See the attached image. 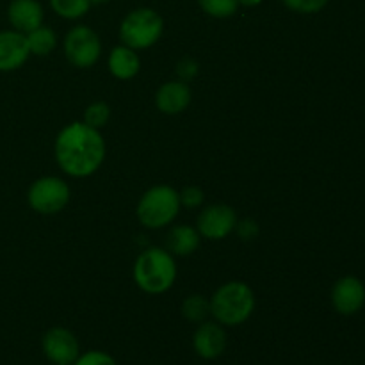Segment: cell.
<instances>
[{"instance_id": "obj_18", "label": "cell", "mask_w": 365, "mask_h": 365, "mask_svg": "<svg viewBox=\"0 0 365 365\" xmlns=\"http://www.w3.org/2000/svg\"><path fill=\"white\" fill-rule=\"evenodd\" d=\"M91 0H50L53 13L66 20H78L91 9Z\"/></svg>"}, {"instance_id": "obj_25", "label": "cell", "mask_w": 365, "mask_h": 365, "mask_svg": "<svg viewBox=\"0 0 365 365\" xmlns=\"http://www.w3.org/2000/svg\"><path fill=\"white\" fill-rule=\"evenodd\" d=\"M177 73L180 77V81H191L196 73H198V63L192 59H182L177 64Z\"/></svg>"}, {"instance_id": "obj_7", "label": "cell", "mask_w": 365, "mask_h": 365, "mask_svg": "<svg viewBox=\"0 0 365 365\" xmlns=\"http://www.w3.org/2000/svg\"><path fill=\"white\" fill-rule=\"evenodd\" d=\"M70 202V187L57 177L38 178L29 189V205L39 214H56Z\"/></svg>"}, {"instance_id": "obj_8", "label": "cell", "mask_w": 365, "mask_h": 365, "mask_svg": "<svg viewBox=\"0 0 365 365\" xmlns=\"http://www.w3.org/2000/svg\"><path fill=\"white\" fill-rule=\"evenodd\" d=\"M43 353L46 360L53 365H73L81 355V346L77 337L68 328H50L41 341Z\"/></svg>"}, {"instance_id": "obj_27", "label": "cell", "mask_w": 365, "mask_h": 365, "mask_svg": "<svg viewBox=\"0 0 365 365\" xmlns=\"http://www.w3.org/2000/svg\"><path fill=\"white\" fill-rule=\"evenodd\" d=\"M262 4V0H239V6L245 7H257Z\"/></svg>"}, {"instance_id": "obj_26", "label": "cell", "mask_w": 365, "mask_h": 365, "mask_svg": "<svg viewBox=\"0 0 365 365\" xmlns=\"http://www.w3.org/2000/svg\"><path fill=\"white\" fill-rule=\"evenodd\" d=\"M235 227H237L239 235H241V237L245 239V241H250V239H253L257 234H259V228H257V223H255V221H252V220L241 221V223L235 225Z\"/></svg>"}, {"instance_id": "obj_16", "label": "cell", "mask_w": 365, "mask_h": 365, "mask_svg": "<svg viewBox=\"0 0 365 365\" xmlns=\"http://www.w3.org/2000/svg\"><path fill=\"white\" fill-rule=\"evenodd\" d=\"M141 68V61L135 50L128 48V46L121 45L110 52L109 56V70L110 73L121 81H128V78L135 77Z\"/></svg>"}, {"instance_id": "obj_10", "label": "cell", "mask_w": 365, "mask_h": 365, "mask_svg": "<svg viewBox=\"0 0 365 365\" xmlns=\"http://www.w3.org/2000/svg\"><path fill=\"white\" fill-rule=\"evenodd\" d=\"M331 305L342 316H353L365 305V285L356 277H344L331 289Z\"/></svg>"}, {"instance_id": "obj_19", "label": "cell", "mask_w": 365, "mask_h": 365, "mask_svg": "<svg viewBox=\"0 0 365 365\" xmlns=\"http://www.w3.org/2000/svg\"><path fill=\"white\" fill-rule=\"evenodd\" d=\"M182 314L187 321L192 323H203L210 314V302L202 294H191L182 303Z\"/></svg>"}, {"instance_id": "obj_6", "label": "cell", "mask_w": 365, "mask_h": 365, "mask_svg": "<svg viewBox=\"0 0 365 365\" xmlns=\"http://www.w3.org/2000/svg\"><path fill=\"white\" fill-rule=\"evenodd\" d=\"M102 53L100 38L88 25H75L64 38V56L75 68H91Z\"/></svg>"}, {"instance_id": "obj_22", "label": "cell", "mask_w": 365, "mask_h": 365, "mask_svg": "<svg viewBox=\"0 0 365 365\" xmlns=\"http://www.w3.org/2000/svg\"><path fill=\"white\" fill-rule=\"evenodd\" d=\"M282 2L285 4V7L294 11V13L314 14L323 11L330 0H282Z\"/></svg>"}, {"instance_id": "obj_3", "label": "cell", "mask_w": 365, "mask_h": 365, "mask_svg": "<svg viewBox=\"0 0 365 365\" xmlns=\"http://www.w3.org/2000/svg\"><path fill=\"white\" fill-rule=\"evenodd\" d=\"M177 278V264L168 250L150 248L134 264V280L148 294H163Z\"/></svg>"}, {"instance_id": "obj_5", "label": "cell", "mask_w": 365, "mask_h": 365, "mask_svg": "<svg viewBox=\"0 0 365 365\" xmlns=\"http://www.w3.org/2000/svg\"><path fill=\"white\" fill-rule=\"evenodd\" d=\"M180 196L170 185H155L141 196L138 217L146 228H163L177 217Z\"/></svg>"}, {"instance_id": "obj_1", "label": "cell", "mask_w": 365, "mask_h": 365, "mask_svg": "<svg viewBox=\"0 0 365 365\" xmlns=\"http://www.w3.org/2000/svg\"><path fill=\"white\" fill-rule=\"evenodd\" d=\"M106 157L102 134L89 125L73 121L59 132L56 139V159L61 170L71 177H89Z\"/></svg>"}, {"instance_id": "obj_28", "label": "cell", "mask_w": 365, "mask_h": 365, "mask_svg": "<svg viewBox=\"0 0 365 365\" xmlns=\"http://www.w3.org/2000/svg\"><path fill=\"white\" fill-rule=\"evenodd\" d=\"M93 4H103V2H110V0H91Z\"/></svg>"}, {"instance_id": "obj_4", "label": "cell", "mask_w": 365, "mask_h": 365, "mask_svg": "<svg viewBox=\"0 0 365 365\" xmlns=\"http://www.w3.org/2000/svg\"><path fill=\"white\" fill-rule=\"evenodd\" d=\"M164 32V20L157 11L139 7L130 11L120 25V39L132 50L148 48L155 45Z\"/></svg>"}, {"instance_id": "obj_17", "label": "cell", "mask_w": 365, "mask_h": 365, "mask_svg": "<svg viewBox=\"0 0 365 365\" xmlns=\"http://www.w3.org/2000/svg\"><path fill=\"white\" fill-rule=\"evenodd\" d=\"M25 38H27L29 52L34 53V56H48V53L56 48V32L50 27H45V25H39L38 29H34V31H31L29 34H25Z\"/></svg>"}, {"instance_id": "obj_12", "label": "cell", "mask_w": 365, "mask_h": 365, "mask_svg": "<svg viewBox=\"0 0 365 365\" xmlns=\"http://www.w3.org/2000/svg\"><path fill=\"white\" fill-rule=\"evenodd\" d=\"M29 52L27 38L18 31H0V71H14L25 64Z\"/></svg>"}, {"instance_id": "obj_2", "label": "cell", "mask_w": 365, "mask_h": 365, "mask_svg": "<svg viewBox=\"0 0 365 365\" xmlns=\"http://www.w3.org/2000/svg\"><path fill=\"white\" fill-rule=\"evenodd\" d=\"M255 310V294L242 282H228L214 292L210 314L225 327H239L252 317Z\"/></svg>"}, {"instance_id": "obj_24", "label": "cell", "mask_w": 365, "mask_h": 365, "mask_svg": "<svg viewBox=\"0 0 365 365\" xmlns=\"http://www.w3.org/2000/svg\"><path fill=\"white\" fill-rule=\"evenodd\" d=\"M178 196H180V205L187 207V209H195V207L202 205L203 202V191L196 185L185 187L184 191L178 192Z\"/></svg>"}, {"instance_id": "obj_15", "label": "cell", "mask_w": 365, "mask_h": 365, "mask_svg": "<svg viewBox=\"0 0 365 365\" xmlns=\"http://www.w3.org/2000/svg\"><path fill=\"white\" fill-rule=\"evenodd\" d=\"M168 252L175 255L187 257L200 246V232L191 225H177L166 237Z\"/></svg>"}, {"instance_id": "obj_14", "label": "cell", "mask_w": 365, "mask_h": 365, "mask_svg": "<svg viewBox=\"0 0 365 365\" xmlns=\"http://www.w3.org/2000/svg\"><path fill=\"white\" fill-rule=\"evenodd\" d=\"M189 102H191V89L184 81L166 82L164 86H160L155 96L157 107L164 114L182 113L189 106Z\"/></svg>"}, {"instance_id": "obj_9", "label": "cell", "mask_w": 365, "mask_h": 365, "mask_svg": "<svg viewBox=\"0 0 365 365\" xmlns=\"http://www.w3.org/2000/svg\"><path fill=\"white\" fill-rule=\"evenodd\" d=\"M237 225V214L232 207L228 205H210L203 209L198 216V223H196V230L200 235L210 241H220L225 239Z\"/></svg>"}, {"instance_id": "obj_13", "label": "cell", "mask_w": 365, "mask_h": 365, "mask_svg": "<svg viewBox=\"0 0 365 365\" xmlns=\"http://www.w3.org/2000/svg\"><path fill=\"white\" fill-rule=\"evenodd\" d=\"M7 18L14 31L29 34L39 25H43L45 11L38 0H11L9 7H7Z\"/></svg>"}, {"instance_id": "obj_23", "label": "cell", "mask_w": 365, "mask_h": 365, "mask_svg": "<svg viewBox=\"0 0 365 365\" xmlns=\"http://www.w3.org/2000/svg\"><path fill=\"white\" fill-rule=\"evenodd\" d=\"M73 365H118L116 360L106 351H86L82 355H78V359L75 360Z\"/></svg>"}, {"instance_id": "obj_21", "label": "cell", "mask_w": 365, "mask_h": 365, "mask_svg": "<svg viewBox=\"0 0 365 365\" xmlns=\"http://www.w3.org/2000/svg\"><path fill=\"white\" fill-rule=\"evenodd\" d=\"M110 118V107L106 102H95L86 109L84 113V123L93 128H102L103 125L109 121Z\"/></svg>"}, {"instance_id": "obj_20", "label": "cell", "mask_w": 365, "mask_h": 365, "mask_svg": "<svg viewBox=\"0 0 365 365\" xmlns=\"http://www.w3.org/2000/svg\"><path fill=\"white\" fill-rule=\"evenodd\" d=\"M203 13L214 18L234 16L239 9V0H198Z\"/></svg>"}, {"instance_id": "obj_11", "label": "cell", "mask_w": 365, "mask_h": 365, "mask_svg": "<svg viewBox=\"0 0 365 365\" xmlns=\"http://www.w3.org/2000/svg\"><path fill=\"white\" fill-rule=\"evenodd\" d=\"M192 348L196 355L203 360H216L217 356L223 355L227 349V331L223 324L217 321L216 323L203 321L192 335Z\"/></svg>"}]
</instances>
